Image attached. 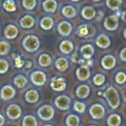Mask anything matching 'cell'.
I'll list each match as a JSON object with an SVG mask.
<instances>
[{
    "instance_id": "obj_1",
    "label": "cell",
    "mask_w": 126,
    "mask_h": 126,
    "mask_svg": "<svg viewBox=\"0 0 126 126\" xmlns=\"http://www.w3.org/2000/svg\"><path fill=\"white\" fill-rule=\"evenodd\" d=\"M105 97L108 102L109 105L111 108L116 109L118 107L119 103H120V98H119L118 93L116 90V88H114L113 86H110L107 88V90L105 93Z\"/></svg>"
},
{
    "instance_id": "obj_2",
    "label": "cell",
    "mask_w": 126,
    "mask_h": 126,
    "mask_svg": "<svg viewBox=\"0 0 126 126\" xmlns=\"http://www.w3.org/2000/svg\"><path fill=\"white\" fill-rule=\"evenodd\" d=\"M23 46L28 52H35L39 48L40 41L35 35H28L23 39Z\"/></svg>"
},
{
    "instance_id": "obj_3",
    "label": "cell",
    "mask_w": 126,
    "mask_h": 126,
    "mask_svg": "<svg viewBox=\"0 0 126 126\" xmlns=\"http://www.w3.org/2000/svg\"><path fill=\"white\" fill-rule=\"evenodd\" d=\"M54 110L53 109V107H51L50 105H42L38 110L39 117L45 121L52 119L53 117H54Z\"/></svg>"
},
{
    "instance_id": "obj_4",
    "label": "cell",
    "mask_w": 126,
    "mask_h": 126,
    "mask_svg": "<svg viewBox=\"0 0 126 126\" xmlns=\"http://www.w3.org/2000/svg\"><path fill=\"white\" fill-rule=\"evenodd\" d=\"M70 103H71V99L68 98L67 96L65 95H61L56 98L54 104H55L56 107L60 109V110H68L69 107H70Z\"/></svg>"
},
{
    "instance_id": "obj_5",
    "label": "cell",
    "mask_w": 126,
    "mask_h": 126,
    "mask_svg": "<svg viewBox=\"0 0 126 126\" xmlns=\"http://www.w3.org/2000/svg\"><path fill=\"white\" fill-rule=\"evenodd\" d=\"M7 116L10 119H12V120H16V119L19 118L20 116L22 114V110L20 108V106H18L16 104H12V105H9L7 107Z\"/></svg>"
},
{
    "instance_id": "obj_6",
    "label": "cell",
    "mask_w": 126,
    "mask_h": 126,
    "mask_svg": "<svg viewBox=\"0 0 126 126\" xmlns=\"http://www.w3.org/2000/svg\"><path fill=\"white\" fill-rule=\"evenodd\" d=\"M90 115L94 119H100L105 115V108L99 104H95L92 105L89 110Z\"/></svg>"
},
{
    "instance_id": "obj_7",
    "label": "cell",
    "mask_w": 126,
    "mask_h": 126,
    "mask_svg": "<svg viewBox=\"0 0 126 126\" xmlns=\"http://www.w3.org/2000/svg\"><path fill=\"white\" fill-rule=\"evenodd\" d=\"M104 26L105 29L110 31L111 30H116L118 27V16L117 15H112L110 16L105 20L104 23Z\"/></svg>"
},
{
    "instance_id": "obj_8",
    "label": "cell",
    "mask_w": 126,
    "mask_h": 126,
    "mask_svg": "<svg viewBox=\"0 0 126 126\" xmlns=\"http://www.w3.org/2000/svg\"><path fill=\"white\" fill-rule=\"evenodd\" d=\"M31 81L36 86H42L46 82V74L41 71H35L30 75Z\"/></svg>"
},
{
    "instance_id": "obj_9",
    "label": "cell",
    "mask_w": 126,
    "mask_h": 126,
    "mask_svg": "<svg viewBox=\"0 0 126 126\" xmlns=\"http://www.w3.org/2000/svg\"><path fill=\"white\" fill-rule=\"evenodd\" d=\"M16 95V91L15 89L10 85L4 86L1 90V93H0V97L3 100H10Z\"/></svg>"
},
{
    "instance_id": "obj_10",
    "label": "cell",
    "mask_w": 126,
    "mask_h": 126,
    "mask_svg": "<svg viewBox=\"0 0 126 126\" xmlns=\"http://www.w3.org/2000/svg\"><path fill=\"white\" fill-rule=\"evenodd\" d=\"M58 32L62 36H67L72 32V25L68 22H61L58 25Z\"/></svg>"
},
{
    "instance_id": "obj_11",
    "label": "cell",
    "mask_w": 126,
    "mask_h": 126,
    "mask_svg": "<svg viewBox=\"0 0 126 126\" xmlns=\"http://www.w3.org/2000/svg\"><path fill=\"white\" fill-rule=\"evenodd\" d=\"M51 87L53 90L61 92L66 88V81L63 78H54L51 82Z\"/></svg>"
},
{
    "instance_id": "obj_12",
    "label": "cell",
    "mask_w": 126,
    "mask_h": 126,
    "mask_svg": "<svg viewBox=\"0 0 126 126\" xmlns=\"http://www.w3.org/2000/svg\"><path fill=\"white\" fill-rule=\"evenodd\" d=\"M90 74H91V73H90L89 67L87 66H81L76 71V75H77L78 79L82 81L88 79V78L90 77Z\"/></svg>"
},
{
    "instance_id": "obj_13",
    "label": "cell",
    "mask_w": 126,
    "mask_h": 126,
    "mask_svg": "<svg viewBox=\"0 0 126 126\" xmlns=\"http://www.w3.org/2000/svg\"><path fill=\"white\" fill-rule=\"evenodd\" d=\"M101 64L105 69L110 70L116 66V59L112 55H105L102 59Z\"/></svg>"
},
{
    "instance_id": "obj_14",
    "label": "cell",
    "mask_w": 126,
    "mask_h": 126,
    "mask_svg": "<svg viewBox=\"0 0 126 126\" xmlns=\"http://www.w3.org/2000/svg\"><path fill=\"white\" fill-rule=\"evenodd\" d=\"M4 33L6 38L13 39V38H15V37H16V35H18V29L16 28L15 25L9 24L5 27Z\"/></svg>"
},
{
    "instance_id": "obj_15",
    "label": "cell",
    "mask_w": 126,
    "mask_h": 126,
    "mask_svg": "<svg viewBox=\"0 0 126 126\" xmlns=\"http://www.w3.org/2000/svg\"><path fill=\"white\" fill-rule=\"evenodd\" d=\"M96 44L100 48H107L110 46V41L109 39V37L106 36L105 35H100L97 37Z\"/></svg>"
},
{
    "instance_id": "obj_16",
    "label": "cell",
    "mask_w": 126,
    "mask_h": 126,
    "mask_svg": "<svg viewBox=\"0 0 126 126\" xmlns=\"http://www.w3.org/2000/svg\"><path fill=\"white\" fill-rule=\"evenodd\" d=\"M20 24H21L22 28L24 29H30L32 28L35 24V19L32 17L31 16H24L21 20H20Z\"/></svg>"
},
{
    "instance_id": "obj_17",
    "label": "cell",
    "mask_w": 126,
    "mask_h": 126,
    "mask_svg": "<svg viewBox=\"0 0 126 126\" xmlns=\"http://www.w3.org/2000/svg\"><path fill=\"white\" fill-rule=\"evenodd\" d=\"M43 9L47 12H54L57 9V2L55 0H45L42 4Z\"/></svg>"
},
{
    "instance_id": "obj_18",
    "label": "cell",
    "mask_w": 126,
    "mask_h": 126,
    "mask_svg": "<svg viewBox=\"0 0 126 126\" xmlns=\"http://www.w3.org/2000/svg\"><path fill=\"white\" fill-rule=\"evenodd\" d=\"M25 99L29 103H35L39 99V94L36 90H30L25 94Z\"/></svg>"
},
{
    "instance_id": "obj_19",
    "label": "cell",
    "mask_w": 126,
    "mask_h": 126,
    "mask_svg": "<svg viewBox=\"0 0 126 126\" xmlns=\"http://www.w3.org/2000/svg\"><path fill=\"white\" fill-rule=\"evenodd\" d=\"M60 49H61V51L63 54H70L73 51V49H74V45H73V43L70 41H63L60 44Z\"/></svg>"
},
{
    "instance_id": "obj_20",
    "label": "cell",
    "mask_w": 126,
    "mask_h": 126,
    "mask_svg": "<svg viewBox=\"0 0 126 126\" xmlns=\"http://www.w3.org/2000/svg\"><path fill=\"white\" fill-rule=\"evenodd\" d=\"M90 93V89L86 85H81L76 90V95L80 98H86Z\"/></svg>"
},
{
    "instance_id": "obj_21",
    "label": "cell",
    "mask_w": 126,
    "mask_h": 126,
    "mask_svg": "<svg viewBox=\"0 0 126 126\" xmlns=\"http://www.w3.org/2000/svg\"><path fill=\"white\" fill-rule=\"evenodd\" d=\"M80 52L82 54V55L84 56V58L86 59H90L93 56V54H94V48L92 45L90 44H86L84 45L80 49Z\"/></svg>"
},
{
    "instance_id": "obj_22",
    "label": "cell",
    "mask_w": 126,
    "mask_h": 126,
    "mask_svg": "<svg viewBox=\"0 0 126 126\" xmlns=\"http://www.w3.org/2000/svg\"><path fill=\"white\" fill-rule=\"evenodd\" d=\"M81 15L85 19L90 20L95 16V11L91 6H86V7L83 8L82 11H81Z\"/></svg>"
},
{
    "instance_id": "obj_23",
    "label": "cell",
    "mask_w": 126,
    "mask_h": 126,
    "mask_svg": "<svg viewBox=\"0 0 126 126\" xmlns=\"http://www.w3.org/2000/svg\"><path fill=\"white\" fill-rule=\"evenodd\" d=\"M40 25L43 30H48L54 26V21L49 16H44L40 22Z\"/></svg>"
},
{
    "instance_id": "obj_24",
    "label": "cell",
    "mask_w": 126,
    "mask_h": 126,
    "mask_svg": "<svg viewBox=\"0 0 126 126\" xmlns=\"http://www.w3.org/2000/svg\"><path fill=\"white\" fill-rule=\"evenodd\" d=\"M55 67L58 70L65 71L68 67V61L65 58H59L55 61Z\"/></svg>"
},
{
    "instance_id": "obj_25",
    "label": "cell",
    "mask_w": 126,
    "mask_h": 126,
    "mask_svg": "<svg viewBox=\"0 0 126 126\" xmlns=\"http://www.w3.org/2000/svg\"><path fill=\"white\" fill-rule=\"evenodd\" d=\"M121 124V117L117 114H111L107 119V124L109 126H119Z\"/></svg>"
},
{
    "instance_id": "obj_26",
    "label": "cell",
    "mask_w": 126,
    "mask_h": 126,
    "mask_svg": "<svg viewBox=\"0 0 126 126\" xmlns=\"http://www.w3.org/2000/svg\"><path fill=\"white\" fill-rule=\"evenodd\" d=\"M38 62L40 64V66L42 67H48L52 62V59L51 57L47 54H42L40 55L38 59Z\"/></svg>"
},
{
    "instance_id": "obj_27",
    "label": "cell",
    "mask_w": 126,
    "mask_h": 126,
    "mask_svg": "<svg viewBox=\"0 0 126 126\" xmlns=\"http://www.w3.org/2000/svg\"><path fill=\"white\" fill-rule=\"evenodd\" d=\"M62 14L67 18H72L76 16V10L71 5H67L62 9Z\"/></svg>"
},
{
    "instance_id": "obj_28",
    "label": "cell",
    "mask_w": 126,
    "mask_h": 126,
    "mask_svg": "<svg viewBox=\"0 0 126 126\" xmlns=\"http://www.w3.org/2000/svg\"><path fill=\"white\" fill-rule=\"evenodd\" d=\"M23 126H37V121L34 116L27 115L23 120Z\"/></svg>"
},
{
    "instance_id": "obj_29",
    "label": "cell",
    "mask_w": 126,
    "mask_h": 126,
    "mask_svg": "<svg viewBox=\"0 0 126 126\" xmlns=\"http://www.w3.org/2000/svg\"><path fill=\"white\" fill-rule=\"evenodd\" d=\"M27 82H28V80H27V79L23 75H17V76H16L14 79V84L16 85L18 88L24 87V86H26Z\"/></svg>"
},
{
    "instance_id": "obj_30",
    "label": "cell",
    "mask_w": 126,
    "mask_h": 126,
    "mask_svg": "<svg viewBox=\"0 0 126 126\" xmlns=\"http://www.w3.org/2000/svg\"><path fill=\"white\" fill-rule=\"evenodd\" d=\"M66 124L67 126H78L79 124V118L75 115H69L67 117Z\"/></svg>"
},
{
    "instance_id": "obj_31",
    "label": "cell",
    "mask_w": 126,
    "mask_h": 126,
    "mask_svg": "<svg viewBox=\"0 0 126 126\" xmlns=\"http://www.w3.org/2000/svg\"><path fill=\"white\" fill-rule=\"evenodd\" d=\"M122 4V0H106V5L109 9L116 11Z\"/></svg>"
},
{
    "instance_id": "obj_32",
    "label": "cell",
    "mask_w": 126,
    "mask_h": 126,
    "mask_svg": "<svg viewBox=\"0 0 126 126\" xmlns=\"http://www.w3.org/2000/svg\"><path fill=\"white\" fill-rule=\"evenodd\" d=\"M11 46L7 42H0V55H6L10 52Z\"/></svg>"
},
{
    "instance_id": "obj_33",
    "label": "cell",
    "mask_w": 126,
    "mask_h": 126,
    "mask_svg": "<svg viewBox=\"0 0 126 126\" xmlns=\"http://www.w3.org/2000/svg\"><path fill=\"white\" fill-rule=\"evenodd\" d=\"M4 8L7 11H16V4L13 0H6L4 3Z\"/></svg>"
},
{
    "instance_id": "obj_34",
    "label": "cell",
    "mask_w": 126,
    "mask_h": 126,
    "mask_svg": "<svg viewBox=\"0 0 126 126\" xmlns=\"http://www.w3.org/2000/svg\"><path fill=\"white\" fill-rule=\"evenodd\" d=\"M23 5L27 10H33L36 5L35 0H23Z\"/></svg>"
},
{
    "instance_id": "obj_35",
    "label": "cell",
    "mask_w": 126,
    "mask_h": 126,
    "mask_svg": "<svg viewBox=\"0 0 126 126\" xmlns=\"http://www.w3.org/2000/svg\"><path fill=\"white\" fill-rule=\"evenodd\" d=\"M105 78L103 74H98L93 77V82L96 86H101L105 83Z\"/></svg>"
},
{
    "instance_id": "obj_36",
    "label": "cell",
    "mask_w": 126,
    "mask_h": 126,
    "mask_svg": "<svg viewBox=\"0 0 126 126\" xmlns=\"http://www.w3.org/2000/svg\"><path fill=\"white\" fill-rule=\"evenodd\" d=\"M9 69V63L4 59H0V74H5Z\"/></svg>"
},
{
    "instance_id": "obj_37",
    "label": "cell",
    "mask_w": 126,
    "mask_h": 126,
    "mask_svg": "<svg viewBox=\"0 0 126 126\" xmlns=\"http://www.w3.org/2000/svg\"><path fill=\"white\" fill-rule=\"evenodd\" d=\"M116 82L118 83V84H123L126 81V74L123 72H119L117 74L115 77Z\"/></svg>"
},
{
    "instance_id": "obj_38",
    "label": "cell",
    "mask_w": 126,
    "mask_h": 126,
    "mask_svg": "<svg viewBox=\"0 0 126 126\" xmlns=\"http://www.w3.org/2000/svg\"><path fill=\"white\" fill-rule=\"evenodd\" d=\"M74 109L77 112L83 113L84 110H86V105H85L83 103H81V102H75V103H74Z\"/></svg>"
},
{
    "instance_id": "obj_39",
    "label": "cell",
    "mask_w": 126,
    "mask_h": 126,
    "mask_svg": "<svg viewBox=\"0 0 126 126\" xmlns=\"http://www.w3.org/2000/svg\"><path fill=\"white\" fill-rule=\"evenodd\" d=\"M78 32H79V34L80 36H86V35H88L87 26H86V25H81V26L79 28Z\"/></svg>"
},
{
    "instance_id": "obj_40",
    "label": "cell",
    "mask_w": 126,
    "mask_h": 126,
    "mask_svg": "<svg viewBox=\"0 0 126 126\" xmlns=\"http://www.w3.org/2000/svg\"><path fill=\"white\" fill-rule=\"evenodd\" d=\"M120 58L122 59V61H126V47L123 48L120 52Z\"/></svg>"
},
{
    "instance_id": "obj_41",
    "label": "cell",
    "mask_w": 126,
    "mask_h": 126,
    "mask_svg": "<svg viewBox=\"0 0 126 126\" xmlns=\"http://www.w3.org/2000/svg\"><path fill=\"white\" fill-rule=\"evenodd\" d=\"M15 63H16V67H23V62L22 61V60L20 59L19 57L16 58Z\"/></svg>"
},
{
    "instance_id": "obj_42",
    "label": "cell",
    "mask_w": 126,
    "mask_h": 126,
    "mask_svg": "<svg viewBox=\"0 0 126 126\" xmlns=\"http://www.w3.org/2000/svg\"><path fill=\"white\" fill-rule=\"evenodd\" d=\"M4 122H5V119H4V116L0 114V126H3V125H4Z\"/></svg>"
},
{
    "instance_id": "obj_43",
    "label": "cell",
    "mask_w": 126,
    "mask_h": 126,
    "mask_svg": "<svg viewBox=\"0 0 126 126\" xmlns=\"http://www.w3.org/2000/svg\"><path fill=\"white\" fill-rule=\"evenodd\" d=\"M122 20L126 23V11L122 13Z\"/></svg>"
},
{
    "instance_id": "obj_44",
    "label": "cell",
    "mask_w": 126,
    "mask_h": 126,
    "mask_svg": "<svg viewBox=\"0 0 126 126\" xmlns=\"http://www.w3.org/2000/svg\"><path fill=\"white\" fill-rule=\"evenodd\" d=\"M72 61H74V62H78V61H79V60H77V54H74V56H73V58H72Z\"/></svg>"
},
{
    "instance_id": "obj_45",
    "label": "cell",
    "mask_w": 126,
    "mask_h": 126,
    "mask_svg": "<svg viewBox=\"0 0 126 126\" xmlns=\"http://www.w3.org/2000/svg\"><path fill=\"white\" fill-rule=\"evenodd\" d=\"M123 96H124V98L126 99V88H125V90L124 91V93H123Z\"/></svg>"
},
{
    "instance_id": "obj_46",
    "label": "cell",
    "mask_w": 126,
    "mask_h": 126,
    "mask_svg": "<svg viewBox=\"0 0 126 126\" xmlns=\"http://www.w3.org/2000/svg\"><path fill=\"white\" fill-rule=\"evenodd\" d=\"M124 38L126 39V29L124 30Z\"/></svg>"
},
{
    "instance_id": "obj_47",
    "label": "cell",
    "mask_w": 126,
    "mask_h": 126,
    "mask_svg": "<svg viewBox=\"0 0 126 126\" xmlns=\"http://www.w3.org/2000/svg\"><path fill=\"white\" fill-rule=\"evenodd\" d=\"M72 1H74V2H77V1H79V0H72Z\"/></svg>"
},
{
    "instance_id": "obj_48",
    "label": "cell",
    "mask_w": 126,
    "mask_h": 126,
    "mask_svg": "<svg viewBox=\"0 0 126 126\" xmlns=\"http://www.w3.org/2000/svg\"><path fill=\"white\" fill-rule=\"evenodd\" d=\"M93 1H95V2H98V1H100V0H93Z\"/></svg>"
},
{
    "instance_id": "obj_49",
    "label": "cell",
    "mask_w": 126,
    "mask_h": 126,
    "mask_svg": "<svg viewBox=\"0 0 126 126\" xmlns=\"http://www.w3.org/2000/svg\"><path fill=\"white\" fill-rule=\"evenodd\" d=\"M44 126H52V125H50V124H47V125H44Z\"/></svg>"
},
{
    "instance_id": "obj_50",
    "label": "cell",
    "mask_w": 126,
    "mask_h": 126,
    "mask_svg": "<svg viewBox=\"0 0 126 126\" xmlns=\"http://www.w3.org/2000/svg\"><path fill=\"white\" fill-rule=\"evenodd\" d=\"M91 126H95V125H91Z\"/></svg>"
}]
</instances>
